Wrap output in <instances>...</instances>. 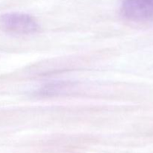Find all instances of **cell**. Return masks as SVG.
Segmentation results:
<instances>
[{"mask_svg":"<svg viewBox=\"0 0 153 153\" xmlns=\"http://www.w3.org/2000/svg\"><path fill=\"white\" fill-rule=\"evenodd\" d=\"M70 84L67 82H57V83L49 84L46 85L44 88L42 90L41 94L43 95H55V94H59L61 93L64 92V91L70 88Z\"/></svg>","mask_w":153,"mask_h":153,"instance_id":"3957f363","label":"cell"},{"mask_svg":"<svg viewBox=\"0 0 153 153\" xmlns=\"http://www.w3.org/2000/svg\"><path fill=\"white\" fill-rule=\"evenodd\" d=\"M0 26L5 31L18 34H34L40 30L37 21L23 13H8L0 16Z\"/></svg>","mask_w":153,"mask_h":153,"instance_id":"6da1fadb","label":"cell"},{"mask_svg":"<svg viewBox=\"0 0 153 153\" xmlns=\"http://www.w3.org/2000/svg\"><path fill=\"white\" fill-rule=\"evenodd\" d=\"M121 12L126 19L134 22L153 19V0H122Z\"/></svg>","mask_w":153,"mask_h":153,"instance_id":"7a4b0ae2","label":"cell"}]
</instances>
